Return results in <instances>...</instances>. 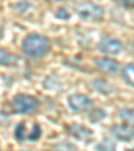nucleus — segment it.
I'll list each match as a JSON object with an SVG mask.
<instances>
[{
  "instance_id": "obj_12",
  "label": "nucleus",
  "mask_w": 134,
  "mask_h": 151,
  "mask_svg": "<svg viewBox=\"0 0 134 151\" xmlns=\"http://www.w3.org/2000/svg\"><path fill=\"white\" fill-rule=\"evenodd\" d=\"M134 66L133 63H128V65L123 66L122 69V80L129 85V86H133L134 84Z\"/></svg>"
},
{
  "instance_id": "obj_18",
  "label": "nucleus",
  "mask_w": 134,
  "mask_h": 151,
  "mask_svg": "<svg viewBox=\"0 0 134 151\" xmlns=\"http://www.w3.org/2000/svg\"><path fill=\"white\" fill-rule=\"evenodd\" d=\"M54 148L55 150H65V148L66 150H77V147L71 143H69V142H60L56 146H54Z\"/></svg>"
},
{
  "instance_id": "obj_14",
  "label": "nucleus",
  "mask_w": 134,
  "mask_h": 151,
  "mask_svg": "<svg viewBox=\"0 0 134 151\" xmlns=\"http://www.w3.org/2000/svg\"><path fill=\"white\" fill-rule=\"evenodd\" d=\"M106 117V112L102 109V108H93V109L89 112V120L91 123H99Z\"/></svg>"
},
{
  "instance_id": "obj_2",
  "label": "nucleus",
  "mask_w": 134,
  "mask_h": 151,
  "mask_svg": "<svg viewBox=\"0 0 134 151\" xmlns=\"http://www.w3.org/2000/svg\"><path fill=\"white\" fill-rule=\"evenodd\" d=\"M40 103L36 97L31 96V94H26V93H19L11 101V107L19 115H28L32 113L39 108Z\"/></svg>"
},
{
  "instance_id": "obj_6",
  "label": "nucleus",
  "mask_w": 134,
  "mask_h": 151,
  "mask_svg": "<svg viewBox=\"0 0 134 151\" xmlns=\"http://www.w3.org/2000/svg\"><path fill=\"white\" fill-rule=\"evenodd\" d=\"M91 104H93V100L87 94L83 93H74L67 97V105H69L70 111L75 113H81L83 111L89 109L91 107Z\"/></svg>"
},
{
  "instance_id": "obj_21",
  "label": "nucleus",
  "mask_w": 134,
  "mask_h": 151,
  "mask_svg": "<svg viewBox=\"0 0 134 151\" xmlns=\"http://www.w3.org/2000/svg\"><path fill=\"white\" fill-rule=\"evenodd\" d=\"M50 1H60V0H50Z\"/></svg>"
},
{
  "instance_id": "obj_8",
  "label": "nucleus",
  "mask_w": 134,
  "mask_h": 151,
  "mask_svg": "<svg viewBox=\"0 0 134 151\" xmlns=\"http://www.w3.org/2000/svg\"><path fill=\"white\" fill-rule=\"evenodd\" d=\"M94 63L98 69L103 73H107V74H116L119 70V63L113 58L109 57H101V58H95Z\"/></svg>"
},
{
  "instance_id": "obj_19",
  "label": "nucleus",
  "mask_w": 134,
  "mask_h": 151,
  "mask_svg": "<svg viewBox=\"0 0 134 151\" xmlns=\"http://www.w3.org/2000/svg\"><path fill=\"white\" fill-rule=\"evenodd\" d=\"M118 4H121L122 7H125V8H129L131 9L133 8V3H134V0H116Z\"/></svg>"
},
{
  "instance_id": "obj_20",
  "label": "nucleus",
  "mask_w": 134,
  "mask_h": 151,
  "mask_svg": "<svg viewBox=\"0 0 134 151\" xmlns=\"http://www.w3.org/2000/svg\"><path fill=\"white\" fill-rule=\"evenodd\" d=\"M3 37H4V28L0 26V39H1Z\"/></svg>"
},
{
  "instance_id": "obj_15",
  "label": "nucleus",
  "mask_w": 134,
  "mask_h": 151,
  "mask_svg": "<svg viewBox=\"0 0 134 151\" xmlns=\"http://www.w3.org/2000/svg\"><path fill=\"white\" fill-rule=\"evenodd\" d=\"M118 115L125 123L133 124V109L131 108H122L118 111Z\"/></svg>"
},
{
  "instance_id": "obj_11",
  "label": "nucleus",
  "mask_w": 134,
  "mask_h": 151,
  "mask_svg": "<svg viewBox=\"0 0 134 151\" xmlns=\"http://www.w3.org/2000/svg\"><path fill=\"white\" fill-rule=\"evenodd\" d=\"M42 134H43V131H42V127L39 123H34L31 127V129L27 132V136H26V140L28 142H38L39 139H40Z\"/></svg>"
},
{
  "instance_id": "obj_3",
  "label": "nucleus",
  "mask_w": 134,
  "mask_h": 151,
  "mask_svg": "<svg viewBox=\"0 0 134 151\" xmlns=\"http://www.w3.org/2000/svg\"><path fill=\"white\" fill-rule=\"evenodd\" d=\"M77 14L82 20L87 22H101L103 19V8L91 1H83L77 7Z\"/></svg>"
},
{
  "instance_id": "obj_17",
  "label": "nucleus",
  "mask_w": 134,
  "mask_h": 151,
  "mask_svg": "<svg viewBox=\"0 0 134 151\" xmlns=\"http://www.w3.org/2000/svg\"><path fill=\"white\" fill-rule=\"evenodd\" d=\"M55 16L60 20H67L71 18V12L67 8H58V11L55 12Z\"/></svg>"
},
{
  "instance_id": "obj_4",
  "label": "nucleus",
  "mask_w": 134,
  "mask_h": 151,
  "mask_svg": "<svg viewBox=\"0 0 134 151\" xmlns=\"http://www.w3.org/2000/svg\"><path fill=\"white\" fill-rule=\"evenodd\" d=\"M123 43L121 39L116 37H106L101 39L98 45V50L106 55H119L123 53Z\"/></svg>"
},
{
  "instance_id": "obj_9",
  "label": "nucleus",
  "mask_w": 134,
  "mask_h": 151,
  "mask_svg": "<svg viewBox=\"0 0 134 151\" xmlns=\"http://www.w3.org/2000/svg\"><path fill=\"white\" fill-rule=\"evenodd\" d=\"M91 86L97 93L102 94V96H111V94L116 93V88L113 86L110 82H107L106 80L102 78H95L91 81Z\"/></svg>"
},
{
  "instance_id": "obj_13",
  "label": "nucleus",
  "mask_w": 134,
  "mask_h": 151,
  "mask_svg": "<svg viewBox=\"0 0 134 151\" xmlns=\"http://www.w3.org/2000/svg\"><path fill=\"white\" fill-rule=\"evenodd\" d=\"M26 136H27V128H26V123L20 122L16 124L15 131H13V138L16 139V142L22 143L26 140Z\"/></svg>"
},
{
  "instance_id": "obj_16",
  "label": "nucleus",
  "mask_w": 134,
  "mask_h": 151,
  "mask_svg": "<svg viewBox=\"0 0 134 151\" xmlns=\"http://www.w3.org/2000/svg\"><path fill=\"white\" fill-rule=\"evenodd\" d=\"M114 148H116L114 143L111 140H109V139H103L101 143H98L95 146V150H114Z\"/></svg>"
},
{
  "instance_id": "obj_10",
  "label": "nucleus",
  "mask_w": 134,
  "mask_h": 151,
  "mask_svg": "<svg viewBox=\"0 0 134 151\" xmlns=\"http://www.w3.org/2000/svg\"><path fill=\"white\" fill-rule=\"evenodd\" d=\"M16 63H18V58L12 53H9L7 49L0 47V66L11 68V66H16Z\"/></svg>"
},
{
  "instance_id": "obj_1",
  "label": "nucleus",
  "mask_w": 134,
  "mask_h": 151,
  "mask_svg": "<svg viewBox=\"0 0 134 151\" xmlns=\"http://www.w3.org/2000/svg\"><path fill=\"white\" fill-rule=\"evenodd\" d=\"M51 50V41L46 35L31 32L26 35L22 42V51L26 57L31 60H38L47 55Z\"/></svg>"
},
{
  "instance_id": "obj_5",
  "label": "nucleus",
  "mask_w": 134,
  "mask_h": 151,
  "mask_svg": "<svg viewBox=\"0 0 134 151\" xmlns=\"http://www.w3.org/2000/svg\"><path fill=\"white\" fill-rule=\"evenodd\" d=\"M67 132H69V135L72 139L82 142V143H86V145H89L93 140V136H94V132L90 128H87L83 124H79V123L69 124L67 126Z\"/></svg>"
},
{
  "instance_id": "obj_7",
  "label": "nucleus",
  "mask_w": 134,
  "mask_h": 151,
  "mask_svg": "<svg viewBox=\"0 0 134 151\" xmlns=\"http://www.w3.org/2000/svg\"><path fill=\"white\" fill-rule=\"evenodd\" d=\"M111 135L119 142H131L133 140V126L129 123H122L111 127Z\"/></svg>"
}]
</instances>
